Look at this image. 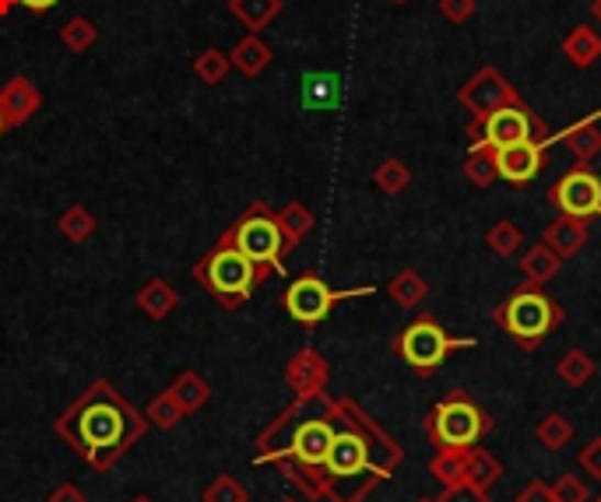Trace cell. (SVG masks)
<instances>
[{"label": "cell", "instance_id": "27", "mask_svg": "<svg viewBox=\"0 0 601 502\" xmlns=\"http://www.w3.org/2000/svg\"><path fill=\"white\" fill-rule=\"evenodd\" d=\"M233 11L251 29H260V25H268L271 18L281 11V0H233Z\"/></svg>", "mask_w": 601, "mask_h": 502}, {"label": "cell", "instance_id": "28", "mask_svg": "<svg viewBox=\"0 0 601 502\" xmlns=\"http://www.w3.org/2000/svg\"><path fill=\"white\" fill-rule=\"evenodd\" d=\"M233 60L240 64V70H246V75H260V70L268 67V60H271V49L264 46L260 40H243L233 53Z\"/></svg>", "mask_w": 601, "mask_h": 502}, {"label": "cell", "instance_id": "25", "mask_svg": "<svg viewBox=\"0 0 601 502\" xmlns=\"http://www.w3.org/2000/svg\"><path fill=\"white\" fill-rule=\"evenodd\" d=\"M521 243H524V232L514 225V222H497L489 232H486V246L492 249L497 257H514L517 249H521Z\"/></svg>", "mask_w": 601, "mask_h": 502}, {"label": "cell", "instance_id": "32", "mask_svg": "<svg viewBox=\"0 0 601 502\" xmlns=\"http://www.w3.org/2000/svg\"><path fill=\"white\" fill-rule=\"evenodd\" d=\"M281 228H286V236H289V246L303 236L307 228H313V219L303 211V208H289L286 211V219H281Z\"/></svg>", "mask_w": 601, "mask_h": 502}, {"label": "cell", "instance_id": "31", "mask_svg": "<svg viewBox=\"0 0 601 502\" xmlns=\"http://www.w3.org/2000/svg\"><path fill=\"white\" fill-rule=\"evenodd\" d=\"M193 70H198V78H204L208 85H215V81L225 75V57H222L219 49H208L204 57L198 60V67H193Z\"/></svg>", "mask_w": 601, "mask_h": 502}, {"label": "cell", "instance_id": "1", "mask_svg": "<svg viewBox=\"0 0 601 502\" xmlns=\"http://www.w3.org/2000/svg\"><path fill=\"white\" fill-rule=\"evenodd\" d=\"M141 419L116 398V390L99 383L78 408L64 419V433L81 454L96 460L120 457L141 436Z\"/></svg>", "mask_w": 601, "mask_h": 502}, {"label": "cell", "instance_id": "2", "mask_svg": "<svg viewBox=\"0 0 601 502\" xmlns=\"http://www.w3.org/2000/svg\"><path fill=\"white\" fill-rule=\"evenodd\" d=\"M492 320H497L524 352H532L563 324V310L559 302H553L542 289H535V285H521L514 295L503 299L500 306L492 310Z\"/></svg>", "mask_w": 601, "mask_h": 502}, {"label": "cell", "instance_id": "35", "mask_svg": "<svg viewBox=\"0 0 601 502\" xmlns=\"http://www.w3.org/2000/svg\"><path fill=\"white\" fill-rule=\"evenodd\" d=\"M439 502H489V495L482 489L468 486V481H461V486H450L444 495H439Z\"/></svg>", "mask_w": 601, "mask_h": 502}, {"label": "cell", "instance_id": "16", "mask_svg": "<svg viewBox=\"0 0 601 502\" xmlns=\"http://www.w3.org/2000/svg\"><path fill=\"white\" fill-rule=\"evenodd\" d=\"M35 110H40V92L32 88V81L14 78L4 88V96H0V113H4L8 127H18V123H25Z\"/></svg>", "mask_w": 601, "mask_h": 502}, {"label": "cell", "instance_id": "36", "mask_svg": "<svg viewBox=\"0 0 601 502\" xmlns=\"http://www.w3.org/2000/svg\"><path fill=\"white\" fill-rule=\"evenodd\" d=\"M580 464H585V471L591 478H601V439H591L585 446V454H580Z\"/></svg>", "mask_w": 601, "mask_h": 502}, {"label": "cell", "instance_id": "38", "mask_svg": "<svg viewBox=\"0 0 601 502\" xmlns=\"http://www.w3.org/2000/svg\"><path fill=\"white\" fill-rule=\"evenodd\" d=\"M14 4H22V8H29V11H35V14H43V11H49L57 0H14Z\"/></svg>", "mask_w": 601, "mask_h": 502}, {"label": "cell", "instance_id": "40", "mask_svg": "<svg viewBox=\"0 0 601 502\" xmlns=\"http://www.w3.org/2000/svg\"><path fill=\"white\" fill-rule=\"evenodd\" d=\"M14 4V0H0V18H4L8 14V8Z\"/></svg>", "mask_w": 601, "mask_h": 502}, {"label": "cell", "instance_id": "42", "mask_svg": "<svg viewBox=\"0 0 601 502\" xmlns=\"http://www.w3.org/2000/svg\"><path fill=\"white\" fill-rule=\"evenodd\" d=\"M394 4H409V0H394Z\"/></svg>", "mask_w": 601, "mask_h": 502}, {"label": "cell", "instance_id": "34", "mask_svg": "<svg viewBox=\"0 0 601 502\" xmlns=\"http://www.w3.org/2000/svg\"><path fill=\"white\" fill-rule=\"evenodd\" d=\"M92 40H96V32H92V25H88V22H81V18H75V22H67V29H64V43H67L70 49H85Z\"/></svg>", "mask_w": 601, "mask_h": 502}, {"label": "cell", "instance_id": "3", "mask_svg": "<svg viewBox=\"0 0 601 502\" xmlns=\"http://www.w3.org/2000/svg\"><path fill=\"white\" fill-rule=\"evenodd\" d=\"M268 275V267L254 264L251 257H243L236 246L222 243L219 249H211L204 264L198 267V278L208 285V292L215 295L225 306H240L257 285Z\"/></svg>", "mask_w": 601, "mask_h": 502}, {"label": "cell", "instance_id": "41", "mask_svg": "<svg viewBox=\"0 0 601 502\" xmlns=\"http://www.w3.org/2000/svg\"><path fill=\"white\" fill-rule=\"evenodd\" d=\"M8 131V120H4V113H0V134H4Z\"/></svg>", "mask_w": 601, "mask_h": 502}, {"label": "cell", "instance_id": "22", "mask_svg": "<svg viewBox=\"0 0 601 502\" xmlns=\"http://www.w3.org/2000/svg\"><path fill=\"white\" fill-rule=\"evenodd\" d=\"M426 292H430V285H426V278H422L419 271H401L391 281V295H394L398 306H404V310H415L419 302L426 299Z\"/></svg>", "mask_w": 601, "mask_h": 502}, {"label": "cell", "instance_id": "33", "mask_svg": "<svg viewBox=\"0 0 601 502\" xmlns=\"http://www.w3.org/2000/svg\"><path fill=\"white\" fill-rule=\"evenodd\" d=\"M475 0H439V14L447 18V22H454V25H465L468 18L475 14Z\"/></svg>", "mask_w": 601, "mask_h": 502}, {"label": "cell", "instance_id": "37", "mask_svg": "<svg viewBox=\"0 0 601 502\" xmlns=\"http://www.w3.org/2000/svg\"><path fill=\"white\" fill-rule=\"evenodd\" d=\"M517 502H556V499H553V489L545 486V481H532V486L521 489Z\"/></svg>", "mask_w": 601, "mask_h": 502}, {"label": "cell", "instance_id": "13", "mask_svg": "<svg viewBox=\"0 0 601 502\" xmlns=\"http://www.w3.org/2000/svg\"><path fill=\"white\" fill-rule=\"evenodd\" d=\"M334 443V425L324 422V419H313V422H303L292 433V443H289V454L307 464V468H324L327 460V450Z\"/></svg>", "mask_w": 601, "mask_h": 502}, {"label": "cell", "instance_id": "15", "mask_svg": "<svg viewBox=\"0 0 601 502\" xmlns=\"http://www.w3.org/2000/svg\"><path fill=\"white\" fill-rule=\"evenodd\" d=\"M598 120H601V110L598 113H591L588 120H580V123H574V127H567L563 134H556L553 137V145L559 141V145H567L570 152H574V158L580 166H588L591 158L601 152V131H598Z\"/></svg>", "mask_w": 601, "mask_h": 502}, {"label": "cell", "instance_id": "14", "mask_svg": "<svg viewBox=\"0 0 601 502\" xmlns=\"http://www.w3.org/2000/svg\"><path fill=\"white\" fill-rule=\"evenodd\" d=\"M542 243L549 246L559 260H570V257H577L580 249L588 246V222H580V219H570V214H563V219L549 222V228H545Z\"/></svg>", "mask_w": 601, "mask_h": 502}, {"label": "cell", "instance_id": "18", "mask_svg": "<svg viewBox=\"0 0 601 502\" xmlns=\"http://www.w3.org/2000/svg\"><path fill=\"white\" fill-rule=\"evenodd\" d=\"M559 267H563V260L545 243H538V246L527 249L524 260H521L524 285H535V289H542V285H549L559 275Z\"/></svg>", "mask_w": 601, "mask_h": 502}, {"label": "cell", "instance_id": "39", "mask_svg": "<svg viewBox=\"0 0 601 502\" xmlns=\"http://www.w3.org/2000/svg\"><path fill=\"white\" fill-rule=\"evenodd\" d=\"M591 14H594V22L601 25V0H591Z\"/></svg>", "mask_w": 601, "mask_h": 502}, {"label": "cell", "instance_id": "23", "mask_svg": "<svg viewBox=\"0 0 601 502\" xmlns=\"http://www.w3.org/2000/svg\"><path fill=\"white\" fill-rule=\"evenodd\" d=\"M559 376H563V383H570V387H585L591 376H594V358L588 352H580V348H570L567 355L559 358Z\"/></svg>", "mask_w": 601, "mask_h": 502}, {"label": "cell", "instance_id": "8", "mask_svg": "<svg viewBox=\"0 0 601 502\" xmlns=\"http://www.w3.org/2000/svg\"><path fill=\"white\" fill-rule=\"evenodd\" d=\"M356 295H374V289L334 292V289H327V281H324V278L303 275V278H296V281L289 285V292H286V310H289V316L299 320L303 327H316V324H321V320L334 310V302L356 299Z\"/></svg>", "mask_w": 601, "mask_h": 502}, {"label": "cell", "instance_id": "17", "mask_svg": "<svg viewBox=\"0 0 601 502\" xmlns=\"http://www.w3.org/2000/svg\"><path fill=\"white\" fill-rule=\"evenodd\" d=\"M563 57H567L577 70H588L601 57V35L588 25H577L567 40H563Z\"/></svg>", "mask_w": 601, "mask_h": 502}, {"label": "cell", "instance_id": "5", "mask_svg": "<svg viewBox=\"0 0 601 502\" xmlns=\"http://www.w3.org/2000/svg\"><path fill=\"white\" fill-rule=\"evenodd\" d=\"M514 141H542L545 148L553 145L549 127L538 120V113L527 105L524 99L514 105H503V110L489 113L486 120H471L468 123V148H503L514 145Z\"/></svg>", "mask_w": 601, "mask_h": 502}, {"label": "cell", "instance_id": "43", "mask_svg": "<svg viewBox=\"0 0 601 502\" xmlns=\"http://www.w3.org/2000/svg\"><path fill=\"white\" fill-rule=\"evenodd\" d=\"M591 502H601V495H598V499H591Z\"/></svg>", "mask_w": 601, "mask_h": 502}, {"label": "cell", "instance_id": "21", "mask_svg": "<svg viewBox=\"0 0 601 502\" xmlns=\"http://www.w3.org/2000/svg\"><path fill=\"white\" fill-rule=\"evenodd\" d=\"M465 176H468V183L475 187H489L492 179H497V152H492L489 145L482 148H468V158H465Z\"/></svg>", "mask_w": 601, "mask_h": 502}, {"label": "cell", "instance_id": "12", "mask_svg": "<svg viewBox=\"0 0 601 502\" xmlns=\"http://www.w3.org/2000/svg\"><path fill=\"white\" fill-rule=\"evenodd\" d=\"M324 468L331 478H356L369 468V446L356 428H348V433H334Z\"/></svg>", "mask_w": 601, "mask_h": 502}, {"label": "cell", "instance_id": "7", "mask_svg": "<svg viewBox=\"0 0 601 502\" xmlns=\"http://www.w3.org/2000/svg\"><path fill=\"white\" fill-rule=\"evenodd\" d=\"M225 243L236 246L243 257H251L260 267L286 271V260H281V254H286L289 236H286V228H281V219H275V214L264 204L246 211L243 219L233 225V232H229Z\"/></svg>", "mask_w": 601, "mask_h": 502}, {"label": "cell", "instance_id": "11", "mask_svg": "<svg viewBox=\"0 0 601 502\" xmlns=\"http://www.w3.org/2000/svg\"><path fill=\"white\" fill-rule=\"evenodd\" d=\"M492 152H497V172L514 187L532 183L545 163L542 141H514V145H503V148H492Z\"/></svg>", "mask_w": 601, "mask_h": 502}, {"label": "cell", "instance_id": "19", "mask_svg": "<svg viewBox=\"0 0 601 502\" xmlns=\"http://www.w3.org/2000/svg\"><path fill=\"white\" fill-rule=\"evenodd\" d=\"M500 475H503V464L492 457L489 450H479V446L465 450V481H468V486L489 492L500 481Z\"/></svg>", "mask_w": 601, "mask_h": 502}, {"label": "cell", "instance_id": "9", "mask_svg": "<svg viewBox=\"0 0 601 502\" xmlns=\"http://www.w3.org/2000/svg\"><path fill=\"white\" fill-rule=\"evenodd\" d=\"M549 201L563 214H570V219H580V222L601 219V176L588 166H577L556 179V187L549 190Z\"/></svg>", "mask_w": 601, "mask_h": 502}, {"label": "cell", "instance_id": "20", "mask_svg": "<svg viewBox=\"0 0 601 502\" xmlns=\"http://www.w3.org/2000/svg\"><path fill=\"white\" fill-rule=\"evenodd\" d=\"M342 99V81L334 75H307L303 78V105L307 110H334Z\"/></svg>", "mask_w": 601, "mask_h": 502}, {"label": "cell", "instance_id": "29", "mask_svg": "<svg viewBox=\"0 0 601 502\" xmlns=\"http://www.w3.org/2000/svg\"><path fill=\"white\" fill-rule=\"evenodd\" d=\"M412 183V172H409V166L401 163V158H387V163H380V169H377V187L383 190V193H401L404 187Z\"/></svg>", "mask_w": 601, "mask_h": 502}, {"label": "cell", "instance_id": "26", "mask_svg": "<svg viewBox=\"0 0 601 502\" xmlns=\"http://www.w3.org/2000/svg\"><path fill=\"white\" fill-rule=\"evenodd\" d=\"M570 436H574V425L563 415H556V411L553 415H545L535 428V439L545 446V450H563V446L570 443Z\"/></svg>", "mask_w": 601, "mask_h": 502}, {"label": "cell", "instance_id": "4", "mask_svg": "<svg viewBox=\"0 0 601 502\" xmlns=\"http://www.w3.org/2000/svg\"><path fill=\"white\" fill-rule=\"evenodd\" d=\"M475 345H479L475 337H454V334H447L444 327H439L433 316H419V320H412V324L398 334L394 352L401 355V362L409 366L412 372L430 376V372H436L439 366L447 362L450 352L475 348Z\"/></svg>", "mask_w": 601, "mask_h": 502}, {"label": "cell", "instance_id": "30", "mask_svg": "<svg viewBox=\"0 0 601 502\" xmlns=\"http://www.w3.org/2000/svg\"><path fill=\"white\" fill-rule=\"evenodd\" d=\"M553 499L556 502H588V486L577 481V475H559V481L553 486Z\"/></svg>", "mask_w": 601, "mask_h": 502}, {"label": "cell", "instance_id": "6", "mask_svg": "<svg viewBox=\"0 0 601 502\" xmlns=\"http://www.w3.org/2000/svg\"><path fill=\"white\" fill-rule=\"evenodd\" d=\"M489 428V415L475 401H468L461 390H454L447 401H439L430 415V436L439 450H471Z\"/></svg>", "mask_w": 601, "mask_h": 502}, {"label": "cell", "instance_id": "24", "mask_svg": "<svg viewBox=\"0 0 601 502\" xmlns=\"http://www.w3.org/2000/svg\"><path fill=\"white\" fill-rule=\"evenodd\" d=\"M430 471L444 489L461 486L465 481V450H439L430 464Z\"/></svg>", "mask_w": 601, "mask_h": 502}, {"label": "cell", "instance_id": "10", "mask_svg": "<svg viewBox=\"0 0 601 502\" xmlns=\"http://www.w3.org/2000/svg\"><path fill=\"white\" fill-rule=\"evenodd\" d=\"M457 102L471 113V120H486L489 113L503 110V105L521 102V92L497 67H479L461 88H457Z\"/></svg>", "mask_w": 601, "mask_h": 502}]
</instances>
